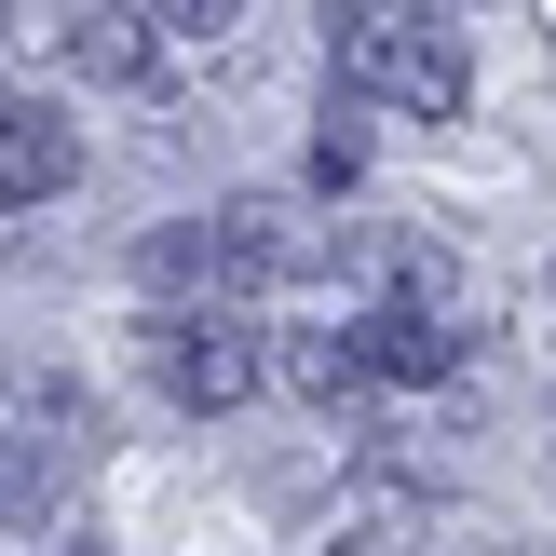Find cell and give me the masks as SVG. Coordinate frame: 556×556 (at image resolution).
<instances>
[{"mask_svg": "<svg viewBox=\"0 0 556 556\" xmlns=\"http://www.w3.org/2000/svg\"><path fill=\"white\" fill-rule=\"evenodd\" d=\"M326 54L367 109H407V123H448L462 109V41L434 0H326Z\"/></svg>", "mask_w": 556, "mask_h": 556, "instance_id": "1", "label": "cell"}, {"mask_svg": "<svg viewBox=\"0 0 556 556\" xmlns=\"http://www.w3.org/2000/svg\"><path fill=\"white\" fill-rule=\"evenodd\" d=\"M81 462H96V394H81L68 367L0 353V530H41Z\"/></svg>", "mask_w": 556, "mask_h": 556, "instance_id": "2", "label": "cell"}, {"mask_svg": "<svg viewBox=\"0 0 556 556\" xmlns=\"http://www.w3.org/2000/svg\"><path fill=\"white\" fill-rule=\"evenodd\" d=\"M150 380L177 407H204V421H231V407L271 394V340H244L231 313H163L150 326Z\"/></svg>", "mask_w": 556, "mask_h": 556, "instance_id": "3", "label": "cell"}, {"mask_svg": "<svg viewBox=\"0 0 556 556\" xmlns=\"http://www.w3.org/2000/svg\"><path fill=\"white\" fill-rule=\"evenodd\" d=\"M204 258H217V299L231 286H299V271L326 258V231H313V204H286V190H244V204L204 217Z\"/></svg>", "mask_w": 556, "mask_h": 556, "instance_id": "4", "label": "cell"}, {"mask_svg": "<svg viewBox=\"0 0 556 556\" xmlns=\"http://www.w3.org/2000/svg\"><path fill=\"white\" fill-rule=\"evenodd\" d=\"M81 177V136H68V109H0V204H54V190Z\"/></svg>", "mask_w": 556, "mask_h": 556, "instance_id": "5", "label": "cell"}, {"mask_svg": "<svg viewBox=\"0 0 556 556\" xmlns=\"http://www.w3.org/2000/svg\"><path fill=\"white\" fill-rule=\"evenodd\" d=\"M68 68H81V81H123V96H150V81H163V27L136 14V0H81Z\"/></svg>", "mask_w": 556, "mask_h": 556, "instance_id": "6", "label": "cell"}, {"mask_svg": "<svg viewBox=\"0 0 556 556\" xmlns=\"http://www.w3.org/2000/svg\"><path fill=\"white\" fill-rule=\"evenodd\" d=\"M313 530L340 543V556H421V530H434V503H421V489H394V476H367V489H340V503H326Z\"/></svg>", "mask_w": 556, "mask_h": 556, "instance_id": "7", "label": "cell"}, {"mask_svg": "<svg viewBox=\"0 0 556 556\" xmlns=\"http://www.w3.org/2000/svg\"><path fill=\"white\" fill-rule=\"evenodd\" d=\"M271 380H299V394H367L353 326H299V340H271Z\"/></svg>", "mask_w": 556, "mask_h": 556, "instance_id": "8", "label": "cell"}, {"mask_svg": "<svg viewBox=\"0 0 556 556\" xmlns=\"http://www.w3.org/2000/svg\"><path fill=\"white\" fill-rule=\"evenodd\" d=\"M68 27H81V0H14V14H0V68H54Z\"/></svg>", "mask_w": 556, "mask_h": 556, "instance_id": "9", "label": "cell"}, {"mask_svg": "<svg viewBox=\"0 0 556 556\" xmlns=\"http://www.w3.org/2000/svg\"><path fill=\"white\" fill-rule=\"evenodd\" d=\"M136 14H150V27H163V41H217V27H231V14H244V0H136Z\"/></svg>", "mask_w": 556, "mask_h": 556, "instance_id": "10", "label": "cell"}, {"mask_svg": "<svg viewBox=\"0 0 556 556\" xmlns=\"http://www.w3.org/2000/svg\"><path fill=\"white\" fill-rule=\"evenodd\" d=\"M313 177H326V190H353V177H367V123H326V150H313Z\"/></svg>", "mask_w": 556, "mask_h": 556, "instance_id": "11", "label": "cell"}, {"mask_svg": "<svg viewBox=\"0 0 556 556\" xmlns=\"http://www.w3.org/2000/svg\"><path fill=\"white\" fill-rule=\"evenodd\" d=\"M68 556H81V543H68Z\"/></svg>", "mask_w": 556, "mask_h": 556, "instance_id": "12", "label": "cell"}]
</instances>
